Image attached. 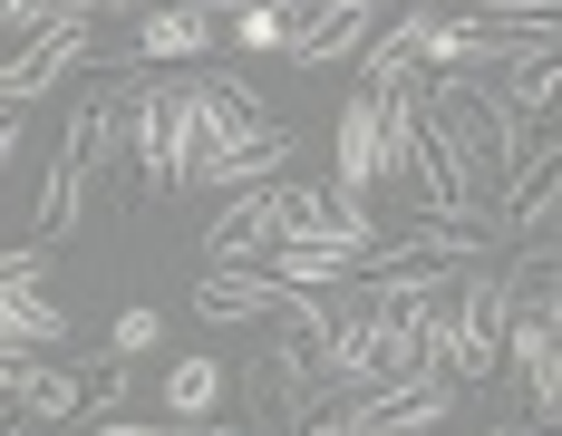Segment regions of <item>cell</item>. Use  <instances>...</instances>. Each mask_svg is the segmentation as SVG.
<instances>
[{
    "label": "cell",
    "instance_id": "cell-1",
    "mask_svg": "<svg viewBox=\"0 0 562 436\" xmlns=\"http://www.w3.org/2000/svg\"><path fill=\"white\" fill-rule=\"evenodd\" d=\"M88 49H98V0H68L40 40L10 49V68H0V116H30L68 68H88Z\"/></svg>",
    "mask_w": 562,
    "mask_h": 436
},
{
    "label": "cell",
    "instance_id": "cell-2",
    "mask_svg": "<svg viewBox=\"0 0 562 436\" xmlns=\"http://www.w3.org/2000/svg\"><path fill=\"white\" fill-rule=\"evenodd\" d=\"M184 194V165H175V78H146L136 108H126V204H166Z\"/></svg>",
    "mask_w": 562,
    "mask_h": 436
},
{
    "label": "cell",
    "instance_id": "cell-3",
    "mask_svg": "<svg viewBox=\"0 0 562 436\" xmlns=\"http://www.w3.org/2000/svg\"><path fill=\"white\" fill-rule=\"evenodd\" d=\"M339 417H349V436H427V427H447V417H456V379H447V369H427V379L349 388Z\"/></svg>",
    "mask_w": 562,
    "mask_h": 436
},
{
    "label": "cell",
    "instance_id": "cell-4",
    "mask_svg": "<svg viewBox=\"0 0 562 436\" xmlns=\"http://www.w3.org/2000/svg\"><path fill=\"white\" fill-rule=\"evenodd\" d=\"M311 291H291L281 272H262V262H204L194 272V311L204 321H291Z\"/></svg>",
    "mask_w": 562,
    "mask_h": 436
},
{
    "label": "cell",
    "instance_id": "cell-5",
    "mask_svg": "<svg viewBox=\"0 0 562 436\" xmlns=\"http://www.w3.org/2000/svg\"><path fill=\"white\" fill-rule=\"evenodd\" d=\"M281 243H291V194L281 185H243L214 214V233H204V262H272Z\"/></svg>",
    "mask_w": 562,
    "mask_h": 436
},
{
    "label": "cell",
    "instance_id": "cell-6",
    "mask_svg": "<svg viewBox=\"0 0 562 436\" xmlns=\"http://www.w3.org/2000/svg\"><path fill=\"white\" fill-rule=\"evenodd\" d=\"M0 388H10V417H88V407H98V379L49 369V359H30V349L0 369Z\"/></svg>",
    "mask_w": 562,
    "mask_h": 436
},
{
    "label": "cell",
    "instance_id": "cell-7",
    "mask_svg": "<svg viewBox=\"0 0 562 436\" xmlns=\"http://www.w3.org/2000/svg\"><path fill=\"white\" fill-rule=\"evenodd\" d=\"M281 156H291V126H252V136H233V146H204V165H194V185H224V194H243V185H272Z\"/></svg>",
    "mask_w": 562,
    "mask_h": 436
},
{
    "label": "cell",
    "instance_id": "cell-8",
    "mask_svg": "<svg viewBox=\"0 0 562 436\" xmlns=\"http://www.w3.org/2000/svg\"><path fill=\"white\" fill-rule=\"evenodd\" d=\"M204 49H214V10H204V0H166V10H146V30H136V58H146V68L204 58Z\"/></svg>",
    "mask_w": 562,
    "mask_h": 436
},
{
    "label": "cell",
    "instance_id": "cell-9",
    "mask_svg": "<svg viewBox=\"0 0 562 436\" xmlns=\"http://www.w3.org/2000/svg\"><path fill=\"white\" fill-rule=\"evenodd\" d=\"M379 40H369V10H321V20H301L291 30V68H339V58H369Z\"/></svg>",
    "mask_w": 562,
    "mask_h": 436
},
{
    "label": "cell",
    "instance_id": "cell-10",
    "mask_svg": "<svg viewBox=\"0 0 562 436\" xmlns=\"http://www.w3.org/2000/svg\"><path fill=\"white\" fill-rule=\"evenodd\" d=\"M88 185H98V175H88L78 156H49V175H40V204H30V233H40V243H58L68 223L88 214Z\"/></svg>",
    "mask_w": 562,
    "mask_h": 436
},
{
    "label": "cell",
    "instance_id": "cell-11",
    "mask_svg": "<svg viewBox=\"0 0 562 436\" xmlns=\"http://www.w3.org/2000/svg\"><path fill=\"white\" fill-rule=\"evenodd\" d=\"M156 398H166L175 427H204V417H214V398H224V359H204V349H194V359H175L166 379H156Z\"/></svg>",
    "mask_w": 562,
    "mask_h": 436
},
{
    "label": "cell",
    "instance_id": "cell-12",
    "mask_svg": "<svg viewBox=\"0 0 562 436\" xmlns=\"http://www.w3.org/2000/svg\"><path fill=\"white\" fill-rule=\"evenodd\" d=\"M437 20H447V10H437V0H417L397 30H379V49L359 58V78H407V68L427 58V40H437Z\"/></svg>",
    "mask_w": 562,
    "mask_h": 436
},
{
    "label": "cell",
    "instance_id": "cell-13",
    "mask_svg": "<svg viewBox=\"0 0 562 436\" xmlns=\"http://www.w3.org/2000/svg\"><path fill=\"white\" fill-rule=\"evenodd\" d=\"M0 339H10V359H20V349H49L58 339V301L49 291H10V301H0Z\"/></svg>",
    "mask_w": 562,
    "mask_h": 436
},
{
    "label": "cell",
    "instance_id": "cell-14",
    "mask_svg": "<svg viewBox=\"0 0 562 436\" xmlns=\"http://www.w3.org/2000/svg\"><path fill=\"white\" fill-rule=\"evenodd\" d=\"M233 30H243V49H291L301 10H291V0H243V20H233Z\"/></svg>",
    "mask_w": 562,
    "mask_h": 436
},
{
    "label": "cell",
    "instance_id": "cell-15",
    "mask_svg": "<svg viewBox=\"0 0 562 436\" xmlns=\"http://www.w3.org/2000/svg\"><path fill=\"white\" fill-rule=\"evenodd\" d=\"M166 339V311H116V329H108V359H146Z\"/></svg>",
    "mask_w": 562,
    "mask_h": 436
},
{
    "label": "cell",
    "instance_id": "cell-16",
    "mask_svg": "<svg viewBox=\"0 0 562 436\" xmlns=\"http://www.w3.org/2000/svg\"><path fill=\"white\" fill-rule=\"evenodd\" d=\"M58 10H68V0H0V20H10V40H40V30H49Z\"/></svg>",
    "mask_w": 562,
    "mask_h": 436
},
{
    "label": "cell",
    "instance_id": "cell-17",
    "mask_svg": "<svg viewBox=\"0 0 562 436\" xmlns=\"http://www.w3.org/2000/svg\"><path fill=\"white\" fill-rule=\"evenodd\" d=\"M0 281H10V291H40V281H49V243H20V253L0 262Z\"/></svg>",
    "mask_w": 562,
    "mask_h": 436
},
{
    "label": "cell",
    "instance_id": "cell-18",
    "mask_svg": "<svg viewBox=\"0 0 562 436\" xmlns=\"http://www.w3.org/2000/svg\"><path fill=\"white\" fill-rule=\"evenodd\" d=\"M475 10H495V20H562V0H475Z\"/></svg>",
    "mask_w": 562,
    "mask_h": 436
},
{
    "label": "cell",
    "instance_id": "cell-19",
    "mask_svg": "<svg viewBox=\"0 0 562 436\" xmlns=\"http://www.w3.org/2000/svg\"><path fill=\"white\" fill-rule=\"evenodd\" d=\"M88 436H184V427H136V417H116V407H98V417H88Z\"/></svg>",
    "mask_w": 562,
    "mask_h": 436
},
{
    "label": "cell",
    "instance_id": "cell-20",
    "mask_svg": "<svg viewBox=\"0 0 562 436\" xmlns=\"http://www.w3.org/2000/svg\"><path fill=\"white\" fill-rule=\"evenodd\" d=\"M301 20H321V10H379V0H291Z\"/></svg>",
    "mask_w": 562,
    "mask_h": 436
},
{
    "label": "cell",
    "instance_id": "cell-21",
    "mask_svg": "<svg viewBox=\"0 0 562 436\" xmlns=\"http://www.w3.org/2000/svg\"><path fill=\"white\" fill-rule=\"evenodd\" d=\"M184 436H243V427H214V417H204V427H184Z\"/></svg>",
    "mask_w": 562,
    "mask_h": 436
},
{
    "label": "cell",
    "instance_id": "cell-22",
    "mask_svg": "<svg viewBox=\"0 0 562 436\" xmlns=\"http://www.w3.org/2000/svg\"><path fill=\"white\" fill-rule=\"evenodd\" d=\"M98 10H136V0H98Z\"/></svg>",
    "mask_w": 562,
    "mask_h": 436
},
{
    "label": "cell",
    "instance_id": "cell-23",
    "mask_svg": "<svg viewBox=\"0 0 562 436\" xmlns=\"http://www.w3.org/2000/svg\"><path fill=\"white\" fill-rule=\"evenodd\" d=\"M204 10H214V0H204Z\"/></svg>",
    "mask_w": 562,
    "mask_h": 436
}]
</instances>
